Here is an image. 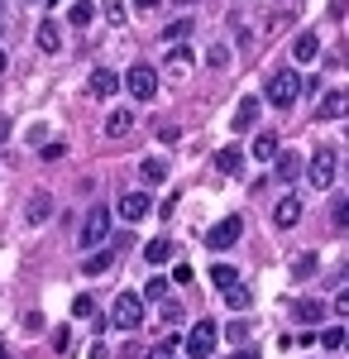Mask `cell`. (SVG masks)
Segmentation results:
<instances>
[{
	"instance_id": "7a4b0ae2",
	"label": "cell",
	"mask_w": 349,
	"mask_h": 359,
	"mask_svg": "<svg viewBox=\"0 0 349 359\" xmlns=\"http://www.w3.org/2000/svg\"><path fill=\"white\" fill-rule=\"evenodd\" d=\"M301 172H306V182H311L316 192H325V187L335 182V172H340L335 149H316V158H311V163H301Z\"/></svg>"
},
{
	"instance_id": "7c38bea8",
	"label": "cell",
	"mask_w": 349,
	"mask_h": 359,
	"mask_svg": "<svg viewBox=\"0 0 349 359\" xmlns=\"http://www.w3.org/2000/svg\"><path fill=\"white\" fill-rule=\"evenodd\" d=\"M292 57L296 62H316L321 57V39H316V29H301L292 39Z\"/></svg>"
},
{
	"instance_id": "30bf717a",
	"label": "cell",
	"mask_w": 349,
	"mask_h": 359,
	"mask_svg": "<svg viewBox=\"0 0 349 359\" xmlns=\"http://www.w3.org/2000/svg\"><path fill=\"white\" fill-rule=\"evenodd\" d=\"M316 115H321V120H345L349 115V91H325L321 101H316Z\"/></svg>"
},
{
	"instance_id": "52a82bcc",
	"label": "cell",
	"mask_w": 349,
	"mask_h": 359,
	"mask_svg": "<svg viewBox=\"0 0 349 359\" xmlns=\"http://www.w3.org/2000/svg\"><path fill=\"white\" fill-rule=\"evenodd\" d=\"M106 235H110V211H106V206H91L86 221H81V245L101 249V245H106Z\"/></svg>"
},
{
	"instance_id": "6da1fadb",
	"label": "cell",
	"mask_w": 349,
	"mask_h": 359,
	"mask_svg": "<svg viewBox=\"0 0 349 359\" xmlns=\"http://www.w3.org/2000/svg\"><path fill=\"white\" fill-rule=\"evenodd\" d=\"M110 326L115 331H139L144 326V297L139 292H120L115 306H110Z\"/></svg>"
},
{
	"instance_id": "5bb4252c",
	"label": "cell",
	"mask_w": 349,
	"mask_h": 359,
	"mask_svg": "<svg viewBox=\"0 0 349 359\" xmlns=\"http://www.w3.org/2000/svg\"><path fill=\"white\" fill-rule=\"evenodd\" d=\"M273 172H278L282 182H292V177H301V154H292V149H282V154L273 158Z\"/></svg>"
},
{
	"instance_id": "7bdbcfd3",
	"label": "cell",
	"mask_w": 349,
	"mask_h": 359,
	"mask_svg": "<svg viewBox=\"0 0 349 359\" xmlns=\"http://www.w3.org/2000/svg\"><path fill=\"white\" fill-rule=\"evenodd\" d=\"M86 359H110V350L101 345V340H96V345H91V355H86Z\"/></svg>"
},
{
	"instance_id": "d6986e66",
	"label": "cell",
	"mask_w": 349,
	"mask_h": 359,
	"mask_svg": "<svg viewBox=\"0 0 349 359\" xmlns=\"http://www.w3.org/2000/svg\"><path fill=\"white\" fill-rule=\"evenodd\" d=\"M48 216H53V196H48V192H34V196H29V221L39 225V221H48Z\"/></svg>"
},
{
	"instance_id": "f546056e",
	"label": "cell",
	"mask_w": 349,
	"mask_h": 359,
	"mask_svg": "<svg viewBox=\"0 0 349 359\" xmlns=\"http://www.w3.org/2000/svg\"><path fill=\"white\" fill-rule=\"evenodd\" d=\"M206 67H215V72L230 67V48H225V43H211V48H206Z\"/></svg>"
},
{
	"instance_id": "c3c4849f",
	"label": "cell",
	"mask_w": 349,
	"mask_h": 359,
	"mask_svg": "<svg viewBox=\"0 0 349 359\" xmlns=\"http://www.w3.org/2000/svg\"><path fill=\"white\" fill-rule=\"evenodd\" d=\"M340 350H349V331H345V345H340Z\"/></svg>"
},
{
	"instance_id": "cb8c5ba5",
	"label": "cell",
	"mask_w": 349,
	"mask_h": 359,
	"mask_svg": "<svg viewBox=\"0 0 349 359\" xmlns=\"http://www.w3.org/2000/svg\"><path fill=\"white\" fill-rule=\"evenodd\" d=\"M225 302L235 306V311H249V302H254V292H249L244 283H230V287H225Z\"/></svg>"
},
{
	"instance_id": "f35d334b",
	"label": "cell",
	"mask_w": 349,
	"mask_h": 359,
	"mask_svg": "<svg viewBox=\"0 0 349 359\" xmlns=\"http://www.w3.org/2000/svg\"><path fill=\"white\" fill-rule=\"evenodd\" d=\"M163 321H182V306H177V302H163Z\"/></svg>"
},
{
	"instance_id": "603a6c76",
	"label": "cell",
	"mask_w": 349,
	"mask_h": 359,
	"mask_svg": "<svg viewBox=\"0 0 349 359\" xmlns=\"http://www.w3.org/2000/svg\"><path fill=\"white\" fill-rule=\"evenodd\" d=\"M254 158H259V163H273V158H278V135H259L254 139Z\"/></svg>"
},
{
	"instance_id": "ee69618b",
	"label": "cell",
	"mask_w": 349,
	"mask_h": 359,
	"mask_svg": "<svg viewBox=\"0 0 349 359\" xmlns=\"http://www.w3.org/2000/svg\"><path fill=\"white\" fill-rule=\"evenodd\" d=\"M135 10H139V15H149V10H158V0H135Z\"/></svg>"
},
{
	"instance_id": "4fadbf2b",
	"label": "cell",
	"mask_w": 349,
	"mask_h": 359,
	"mask_svg": "<svg viewBox=\"0 0 349 359\" xmlns=\"http://www.w3.org/2000/svg\"><path fill=\"white\" fill-rule=\"evenodd\" d=\"M296 221H301V201H296V196H282V201L273 206V225H278V230H292Z\"/></svg>"
},
{
	"instance_id": "e0dca14e",
	"label": "cell",
	"mask_w": 349,
	"mask_h": 359,
	"mask_svg": "<svg viewBox=\"0 0 349 359\" xmlns=\"http://www.w3.org/2000/svg\"><path fill=\"white\" fill-rule=\"evenodd\" d=\"M130 130H135V115H130V111H110V120H106V135L110 139H125Z\"/></svg>"
},
{
	"instance_id": "8992f818",
	"label": "cell",
	"mask_w": 349,
	"mask_h": 359,
	"mask_svg": "<svg viewBox=\"0 0 349 359\" xmlns=\"http://www.w3.org/2000/svg\"><path fill=\"white\" fill-rule=\"evenodd\" d=\"M240 235H244V216H225V221H215L211 230H206V249L225 254L230 245H240Z\"/></svg>"
},
{
	"instance_id": "44dd1931",
	"label": "cell",
	"mask_w": 349,
	"mask_h": 359,
	"mask_svg": "<svg viewBox=\"0 0 349 359\" xmlns=\"http://www.w3.org/2000/svg\"><path fill=\"white\" fill-rule=\"evenodd\" d=\"M172 254H177L172 240H153V245H144V259H149V264H167Z\"/></svg>"
},
{
	"instance_id": "4dcf8cb0",
	"label": "cell",
	"mask_w": 349,
	"mask_h": 359,
	"mask_svg": "<svg viewBox=\"0 0 349 359\" xmlns=\"http://www.w3.org/2000/svg\"><path fill=\"white\" fill-rule=\"evenodd\" d=\"M345 345V326H325L321 331V350H340Z\"/></svg>"
},
{
	"instance_id": "f6af8a7d",
	"label": "cell",
	"mask_w": 349,
	"mask_h": 359,
	"mask_svg": "<svg viewBox=\"0 0 349 359\" xmlns=\"http://www.w3.org/2000/svg\"><path fill=\"white\" fill-rule=\"evenodd\" d=\"M5 139H10V120L0 115V144H5Z\"/></svg>"
},
{
	"instance_id": "d6a6232c",
	"label": "cell",
	"mask_w": 349,
	"mask_h": 359,
	"mask_svg": "<svg viewBox=\"0 0 349 359\" xmlns=\"http://www.w3.org/2000/svg\"><path fill=\"white\" fill-rule=\"evenodd\" d=\"M72 316H81V321H91V316H96V302H91L86 292H81V297H72Z\"/></svg>"
},
{
	"instance_id": "3957f363",
	"label": "cell",
	"mask_w": 349,
	"mask_h": 359,
	"mask_svg": "<svg viewBox=\"0 0 349 359\" xmlns=\"http://www.w3.org/2000/svg\"><path fill=\"white\" fill-rule=\"evenodd\" d=\"M296 91H301V77H296L292 67H278L268 77V106H278V111H287L296 101Z\"/></svg>"
},
{
	"instance_id": "d590c367",
	"label": "cell",
	"mask_w": 349,
	"mask_h": 359,
	"mask_svg": "<svg viewBox=\"0 0 349 359\" xmlns=\"http://www.w3.org/2000/svg\"><path fill=\"white\" fill-rule=\"evenodd\" d=\"M101 10H106V20H115V25L125 20V0H101Z\"/></svg>"
},
{
	"instance_id": "8d00e7d4",
	"label": "cell",
	"mask_w": 349,
	"mask_h": 359,
	"mask_svg": "<svg viewBox=\"0 0 349 359\" xmlns=\"http://www.w3.org/2000/svg\"><path fill=\"white\" fill-rule=\"evenodd\" d=\"M335 225H340V230H349V196H340V201H335Z\"/></svg>"
},
{
	"instance_id": "e575fe53",
	"label": "cell",
	"mask_w": 349,
	"mask_h": 359,
	"mask_svg": "<svg viewBox=\"0 0 349 359\" xmlns=\"http://www.w3.org/2000/svg\"><path fill=\"white\" fill-rule=\"evenodd\" d=\"M177 345H182V340H177V335H167L163 345H153V350H149V359H172V350H177Z\"/></svg>"
},
{
	"instance_id": "ab89813d",
	"label": "cell",
	"mask_w": 349,
	"mask_h": 359,
	"mask_svg": "<svg viewBox=\"0 0 349 359\" xmlns=\"http://www.w3.org/2000/svg\"><path fill=\"white\" fill-rule=\"evenodd\" d=\"M172 283H191V264H177L172 269Z\"/></svg>"
},
{
	"instance_id": "4316f807",
	"label": "cell",
	"mask_w": 349,
	"mask_h": 359,
	"mask_svg": "<svg viewBox=\"0 0 349 359\" xmlns=\"http://www.w3.org/2000/svg\"><path fill=\"white\" fill-rule=\"evenodd\" d=\"M139 297H144V302H167V278H149Z\"/></svg>"
},
{
	"instance_id": "bcb514c9",
	"label": "cell",
	"mask_w": 349,
	"mask_h": 359,
	"mask_svg": "<svg viewBox=\"0 0 349 359\" xmlns=\"http://www.w3.org/2000/svg\"><path fill=\"white\" fill-rule=\"evenodd\" d=\"M5 67H10V57H5V48H0V77H5Z\"/></svg>"
},
{
	"instance_id": "9a60e30c",
	"label": "cell",
	"mask_w": 349,
	"mask_h": 359,
	"mask_svg": "<svg viewBox=\"0 0 349 359\" xmlns=\"http://www.w3.org/2000/svg\"><path fill=\"white\" fill-rule=\"evenodd\" d=\"M34 39H39V48H43V53H57V48H62V29H57L53 20H43Z\"/></svg>"
},
{
	"instance_id": "d4e9b609",
	"label": "cell",
	"mask_w": 349,
	"mask_h": 359,
	"mask_svg": "<svg viewBox=\"0 0 349 359\" xmlns=\"http://www.w3.org/2000/svg\"><path fill=\"white\" fill-rule=\"evenodd\" d=\"M110 264H115V249H106V245H101L96 254H91V259H86V273L96 278V273H106Z\"/></svg>"
},
{
	"instance_id": "5b68a950",
	"label": "cell",
	"mask_w": 349,
	"mask_h": 359,
	"mask_svg": "<svg viewBox=\"0 0 349 359\" xmlns=\"http://www.w3.org/2000/svg\"><path fill=\"white\" fill-rule=\"evenodd\" d=\"M215 340H220V326H215V321H196L182 345H187L191 359H211V355H215Z\"/></svg>"
},
{
	"instance_id": "8fae6325",
	"label": "cell",
	"mask_w": 349,
	"mask_h": 359,
	"mask_svg": "<svg viewBox=\"0 0 349 359\" xmlns=\"http://www.w3.org/2000/svg\"><path fill=\"white\" fill-rule=\"evenodd\" d=\"M149 211H153V201H149V192H125V196H120V216H125L130 225H135V221H144Z\"/></svg>"
},
{
	"instance_id": "ba28073f",
	"label": "cell",
	"mask_w": 349,
	"mask_h": 359,
	"mask_svg": "<svg viewBox=\"0 0 349 359\" xmlns=\"http://www.w3.org/2000/svg\"><path fill=\"white\" fill-rule=\"evenodd\" d=\"M191 72H196L191 48H172V53H167V62H163V77H167V82H187Z\"/></svg>"
},
{
	"instance_id": "9c48e42d",
	"label": "cell",
	"mask_w": 349,
	"mask_h": 359,
	"mask_svg": "<svg viewBox=\"0 0 349 359\" xmlns=\"http://www.w3.org/2000/svg\"><path fill=\"white\" fill-rule=\"evenodd\" d=\"M120 91V77L110 72V67H96L91 77H86V96H96V101H106V96H115Z\"/></svg>"
},
{
	"instance_id": "836d02e7",
	"label": "cell",
	"mask_w": 349,
	"mask_h": 359,
	"mask_svg": "<svg viewBox=\"0 0 349 359\" xmlns=\"http://www.w3.org/2000/svg\"><path fill=\"white\" fill-rule=\"evenodd\" d=\"M249 326H254V321H230V326H225V335H230V340H235V345H244V340H249Z\"/></svg>"
},
{
	"instance_id": "681fc988",
	"label": "cell",
	"mask_w": 349,
	"mask_h": 359,
	"mask_svg": "<svg viewBox=\"0 0 349 359\" xmlns=\"http://www.w3.org/2000/svg\"><path fill=\"white\" fill-rule=\"evenodd\" d=\"M0 29H5V10H0Z\"/></svg>"
},
{
	"instance_id": "f907efd6",
	"label": "cell",
	"mask_w": 349,
	"mask_h": 359,
	"mask_svg": "<svg viewBox=\"0 0 349 359\" xmlns=\"http://www.w3.org/2000/svg\"><path fill=\"white\" fill-rule=\"evenodd\" d=\"M48 5H57V0H48Z\"/></svg>"
},
{
	"instance_id": "ffe728a7",
	"label": "cell",
	"mask_w": 349,
	"mask_h": 359,
	"mask_svg": "<svg viewBox=\"0 0 349 359\" xmlns=\"http://www.w3.org/2000/svg\"><path fill=\"white\" fill-rule=\"evenodd\" d=\"M240 163H244V154H240V149H235V144L215 154V172H225V177H230V172H240Z\"/></svg>"
},
{
	"instance_id": "83f0119b",
	"label": "cell",
	"mask_w": 349,
	"mask_h": 359,
	"mask_svg": "<svg viewBox=\"0 0 349 359\" xmlns=\"http://www.w3.org/2000/svg\"><path fill=\"white\" fill-rule=\"evenodd\" d=\"M91 15H96V5H91V0H72V10H67V20H72V25H91Z\"/></svg>"
},
{
	"instance_id": "ac0fdd59",
	"label": "cell",
	"mask_w": 349,
	"mask_h": 359,
	"mask_svg": "<svg viewBox=\"0 0 349 359\" xmlns=\"http://www.w3.org/2000/svg\"><path fill=\"white\" fill-rule=\"evenodd\" d=\"M254 120H259V101L244 96L240 106H235V130H254Z\"/></svg>"
},
{
	"instance_id": "60d3db41",
	"label": "cell",
	"mask_w": 349,
	"mask_h": 359,
	"mask_svg": "<svg viewBox=\"0 0 349 359\" xmlns=\"http://www.w3.org/2000/svg\"><path fill=\"white\" fill-rule=\"evenodd\" d=\"M235 359H264V355H259L254 345H235Z\"/></svg>"
},
{
	"instance_id": "277c9868",
	"label": "cell",
	"mask_w": 349,
	"mask_h": 359,
	"mask_svg": "<svg viewBox=\"0 0 349 359\" xmlns=\"http://www.w3.org/2000/svg\"><path fill=\"white\" fill-rule=\"evenodd\" d=\"M125 91H130L135 101H153V96H158V72H153L149 62H135V67L125 72Z\"/></svg>"
},
{
	"instance_id": "484cf974",
	"label": "cell",
	"mask_w": 349,
	"mask_h": 359,
	"mask_svg": "<svg viewBox=\"0 0 349 359\" xmlns=\"http://www.w3.org/2000/svg\"><path fill=\"white\" fill-rule=\"evenodd\" d=\"M191 25H196L191 15H182V20H172V25L163 29V43H177V39H187V34H191Z\"/></svg>"
},
{
	"instance_id": "2e32d148",
	"label": "cell",
	"mask_w": 349,
	"mask_h": 359,
	"mask_svg": "<svg viewBox=\"0 0 349 359\" xmlns=\"http://www.w3.org/2000/svg\"><path fill=\"white\" fill-rule=\"evenodd\" d=\"M139 177H144V187H158V182H167V163L163 158H144L139 163Z\"/></svg>"
},
{
	"instance_id": "f1b7e54d",
	"label": "cell",
	"mask_w": 349,
	"mask_h": 359,
	"mask_svg": "<svg viewBox=\"0 0 349 359\" xmlns=\"http://www.w3.org/2000/svg\"><path fill=\"white\" fill-rule=\"evenodd\" d=\"M211 283H215V287H220V292H225L230 283H240V273H235L230 264H215V269H211Z\"/></svg>"
},
{
	"instance_id": "74e56055",
	"label": "cell",
	"mask_w": 349,
	"mask_h": 359,
	"mask_svg": "<svg viewBox=\"0 0 349 359\" xmlns=\"http://www.w3.org/2000/svg\"><path fill=\"white\" fill-rule=\"evenodd\" d=\"M335 316H345V321H349V287L335 292Z\"/></svg>"
},
{
	"instance_id": "b9f144b4",
	"label": "cell",
	"mask_w": 349,
	"mask_h": 359,
	"mask_svg": "<svg viewBox=\"0 0 349 359\" xmlns=\"http://www.w3.org/2000/svg\"><path fill=\"white\" fill-rule=\"evenodd\" d=\"M345 10H349V0H330V20H345Z\"/></svg>"
},
{
	"instance_id": "1f68e13d",
	"label": "cell",
	"mask_w": 349,
	"mask_h": 359,
	"mask_svg": "<svg viewBox=\"0 0 349 359\" xmlns=\"http://www.w3.org/2000/svg\"><path fill=\"white\" fill-rule=\"evenodd\" d=\"M311 273H316V254H301V259L292 264V278L301 283V278H311Z\"/></svg>"
},
{
	"instance_id": "7dc6e473",
	"label": "cell",
	"mask_w": 349,
	"mask_h": 359,
	"mask_svg": "<svg viewBox=\"0 0 349 359\" xmlns=\"http://www.w3.org/2000/svg\"><path fill=\"white\" fill-rule=\"evenodd\" d=\"M0 359H10V350H5V340H0Z\"/></svg>"
},
{
	"instance_id": "7402d4cb",
	"label": "cell",
	"mask_w": 349,
	"mask_h": 359,
	"mask_svg": "<svg viewBox=\"0 0 349 359\" xmlns=\"http://www.w3.org/2000/svg\"><path fill=\"white\" fill-rule=\"evenodd\" d=\"M321 316H325L321 297H301V302H296V321H321Z\"/></svg>"
}]
</instances>
